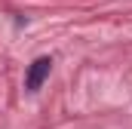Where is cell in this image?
I'll return each mask as SVG.
<instances>
[{
	"label": "cell",
	"instance_id": "obj_1",
	"mask_svg": "<svg viewBox=\"0 0 132 129\" xmlns=\"http://www.w3.org/2000/svg\"><path fill=\"white\" fill-rule=\"evenodd\" d=\"M49 71H52V59H49V55H40V59H34L31 68H28V77H25V89H28V92H37V89L46 83Z\"/></svg>",
	"mask_w": 132,
	"mask_h": 129
}]
</instances>
